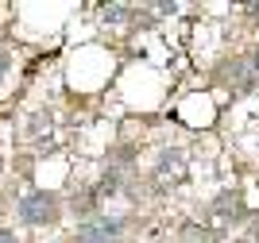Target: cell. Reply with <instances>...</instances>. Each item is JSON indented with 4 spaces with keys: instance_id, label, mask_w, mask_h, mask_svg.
Listing matches in <instances>:
<instances>
[{
    "instance_id": "6",
    "label": "cell",
    "mask_w": 259,
    "mask_h": 243,
    "mask_svg": "<svg viewBox=\"0 0 259 243\" xmlns=\"http://www.w3.org/2000/svg\"><path fill=\"white\" fill-rule=\"evenodd\" d=\"M4 70H8V58H4V54H0V74H4Z\"/></svg>"
},
{
    "instance_id": "7",
    "label": "cell",
    "mask_w": 259,
    "mask_h": 243,
    "mask_svg": "<svg viewBox=\"0 0 259 243\" xmlns=\"http://www.w3.org/2000/svg\"><path fill=\"white\" fill-rule=\"evenodd\" d=\"M201 243H217V239H201Z\"/></svg>"
},
{
    "instance_id": "2",
    "label": "cell",
    "mask_w": 259,
    "mask_h": 243,
    "mask_svg": "<svg viewBox=\"0 0 259 243\" xmlns=\"http://www.w3.org/2000/svg\"><path fill=\"white\" fill-rule=\"evenodd\" d=\"M120 228H124L120 220L93 216V220H85L81 228H77V243H112V239L120 235Z\"/></svg>"
},
{
    "instance_id": "5",
    "label": "cell",
    "mask_w": 259,
    "mask_h": 243,
    "mask_svg": "<svg viewBox=\"0 0 259 243\" xmlns=\"http://www.w3.org/2000/svg\"><path fill=\"white\" fill-rule=\"evenodd\" d=\"M248 66H251V77H259V51L251 54V62H248Z\"/></svg>"
},
{
    "instance_id": "1",
    "label": "cell",
    "mask_w": 259,
    "mask_h": 243,
    "mask_svg": "<svg viewBox=\"0 0 259 243\" xmlns=\"http://www.w3.org/2000/svg\"><path fill=\"white\" fill-rule=\"evenodd\" d=\"M58 216V201L54 193H27L20 201V220L23 224H51Z\"/></svg>"
},
{
    "instance_id": "3",
    "label": "cell",
    "mask_w": 259,
    "mask_h": 243,
    "mask_svg": "<svg viewBox=\"0 0 259 243\" xmlns=\"http://www.w3.org/2000/svg\"><path fill=\"white\" fill-rule=\"evenodd\" d=\"M217 212H221V216H244V209H240V197H221V201H217Z\"/></svg>"
},
{
    "instance_id": "4",
    "label": "cell",
    "mask_w": 259,
    "mask_h": 243,
    "mask_svg": "<svg viewBox=\"0 0 259 243\" xmlns=\"http://www.w3.org/2000/svg\"><path fill=\"white\" fill-rule=\"evenodd\" d=\"M128 12H132L128 4H108V8H105V20H108V23H120Z\"/></svg>"
}]
</instances>
